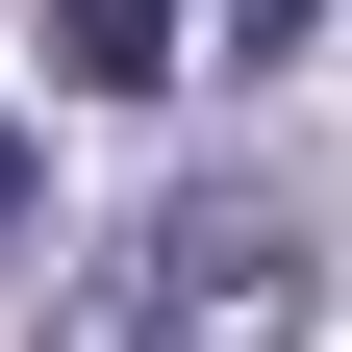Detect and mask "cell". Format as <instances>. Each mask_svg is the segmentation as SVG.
I'll use <instances>...</instances> for the list:
<instances>
[{"mask_svg": "<svg viewBox=\"0 0 352 352\" xmlns=\"http://www.w3.org/2000/svg\"><path fill=\"white\" fill-rule=\"evenodd\" d=\"M201 25H227V51H302V25H327V0H201Z\"/></svg>", "mask_w": 352, "mask_h": 352, "instance_id": "cell-3", "label": "cell"}, {"mask_svg": "<svg viewBox=\"0 0 352 352\" xmlns=\"http://www.w3.org/2000/svg\"><path fill=\"white\" fill-rule=\"evenodd\" d=\"M51 76H76V101H151V76H176V0H51Z\"/></svg>", "mask_w": 352, "mask_h": 352, "instance_id": "cell-2", "label": "cell"}, {"mask_svg": "<svg viewBox=\"0 0 352 352\" xmlns=\"http://www.w3.org/2000/svg\"><path fill=\"white\" fill-rule=\"evenodd\" d=\"M0 227H25V101H0Z\"/></svg>", "mask_w": 352, "mask_h": 352, "instance_id": "cell-4", "label": "cell"}, {"mask_svg": "<svg viewBox=\"0 0 352 352\" xmlns=\"http://www.w3.org/2000/svg\"><path fill=\"white\" fill-rule=\"evenodd\" d=\"M302 327V227L277 201H176L151 277H126V352H277Z\"/></svg>", "mask_w": 352, "mask_h": 352, "instance_id": "cell-1", "label": "cell"}]
</instances>
